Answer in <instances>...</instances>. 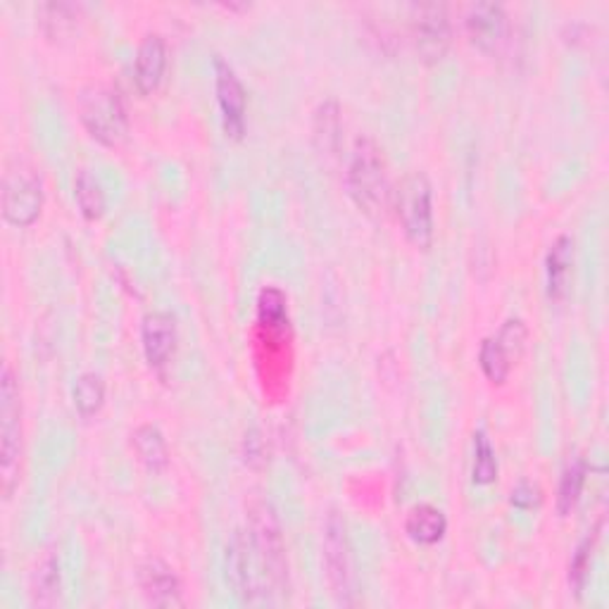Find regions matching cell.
Returning <instances> with one entry per match:
<instances>
[{"label":"cell","instance_id":"cell-4","mask_svg":"<svg viewBox=\"0 0 609 609\" xmlns=\"http://www.w3.org/2000/svg\"><path fill=\"white\" fill-rule=\"evenodd\" d=\"M391 203L398 212L403 232L409 244L429 250L433 244V189L427 174H407L393 191Z\"/></svg>","mask_w":609,"mask_h":609},{"label":"cell","instance_id":"cell-12","mask_svg":"<svg viewBox=\"0 0 609 609\" xmlns=\"http://www.w3.org/2000/svg\"><path fill=\"white\" fill-rule=\"evenodd\" d=\"M138 584L148 605L153 607H181V584L174 569L162 560H146L138 569Z\"/></svg>","mask_w":609,"mask_h":609},{"label":"cell","instance_id":"cell-29","mask_svg":"<svg viewBox=\"0 0 609 609\" xmlns=\"http://www.w3.org/2000/svg\"><path fill=\"white\" fill-rule=\"evenodd\" d=\"M264 458H267V448H264V438L258 429H250L244 438V460L248 466H258L264 464Z\"/></svg>","mask_w":609,"mask_h":609},{"label":"cell","instance_id":"cell-18","mask_svg":"<svg viewBox=\"0 0 609 609\" xmlns=\"http://www.w3.org/2000/svg\"><path fill=\"white\" fill-rule=\"evenodd\" d=\"M405 531L419 545H433L441 541L448 531V519L441 509L433 505H417L409 509L405 519Z\"/></svg>","mask_w":609,"mask_h":609},{"label":"cell","instance_id":"cell-24","mask_svg":"<svg viewBox=\"0 0 609 609\" xmlns=\"http://www.w3.org/2000/svg\"><path fill=\"white\" fill-rule=\"evenodd\" d=\"M474 484L488 486L498 478V458H495V450L488 441V436L484 431L474 433Z\"/></svg>","mask_w":609,"mask_h":609},{"label":"cell","instance_id":"cell-6","mask_svg":"<svg viewBox=\"0 0 609 609\" xmlns=\"http://www.w3.org/2000/svg\"><path fill=\"white\" fill-rule=\"evenodd\" d=\"M322 560L324 574H327L329 588L338 605H356V562H352V548L346 519L338 512H329L324 521L322 535Z\"/></svg>","mask_w":609,"mask_h":609},{"label":"cell","instance_id":"cell-8","mask_svg":"<svg viewBox=\"0 0 609 609\" xmlns=\"http://www.w3.org/2000/svg\"><path fill=\"white\" fill-rule=\"evenodd\" d=\"M529 341V329L521 319H507L498 336L486 338L478 350L481 372L486 374L490 384H503L512 364L523 356V348Z\"/></svg>","mask_w":609,"mask_h":609},{"label":"cell","instance_id":"cell-19","mask_svg":"<svg viewBox=\"0 0 609 609\" xmlns=\"http://www.w3.org/2000/svg\"><path fill=\"white\" fill-rule=\"evenodd\" d=\"M134 448L138 460L144 462L150 472H162L169 464V450L162 431L155 424H144L134 431Z\"/></svg>","mask_w":609,"mask_h":609},{"label":"cell","instance_id":"cell-2","mask_svg":"<svg viewBox=\"0 0 609 609\" xmlns=\"http://www.w3.org/2000/svg\"><path fill=\"white\" fill-rule=\"evenodd\" d=\"M248 533L252 538L255 552H258V560L262 564L272 600L274 605H281L286 600V593H289V562H286V545H283L281 527L272 505L255 503L250 507Z\"/></svg>","mask_w":609,"mask_h":609},{"label":"cell","instance_id":"cell-1","mask_svg":"<svg viewBox=\"0 0 609 609\" xmlns=\"http://www.w3.org/2000/svg\"><path fill=\"white\" fill-rule=\"evenodd\" d=\"M346 189L366 217L384 219L391 207V181H388V167L384 150L376 146L372 138H358L356 148H352L348 172H346Z\"/></svg>","mask_w":609,"mask_h":609},{"label":"cell","instance_id":"cell-25","mask_svg":"<svg viewBox=\"0 0 609 609\" xmlns=\"http://www.w3.org/2000/svg\"><path fill=\"white\" fill-rule=\"evenodd\" d=\"M595 543H598V529H593L584 541L578 543L574 557L569 562V586L574 588L576 595L584 593L586 584H588V574H590V560H593V550Z\"/></svg>","mask_w":609,"mask_h":609},{"label":"cell","instance_id":"cell-26","mask_svg":"<svg viewBox=\"0 0 609 609\" xmlns=\"http://www.w3.org/2000/svg\"><path fill=\"white\" fill-rule=\"evenodd\" d=\"M258 315L260 322L269 324V327H281L286 322V295L283 291L267 286L258 295Z\"/></svg>","mask_w":609,"mask_h":609},{"label":"cell","instance_id":"cell-27","mask_svg":"<svg viewBox=\"0 0 609 609\" xmlns=\"http://www.w3.org/2000/svg\"><path fill=\"white\" fill-rule=\"evenodd\" d=\"M44 12V26L50 36H63L69 30H75V20H77V10L72 5H63V3H53V5H44L41 8Z\"/></svg>","mask_w":609,"mask_h":609},{"label":"cell","instance_id":"cell-9","mask_svg":"<svg viewBox=\"0 0 609 609\" xmlns=\"http://www.w3.org/2000/svg\"><path fill=\"white\" fill-rule=\"evenodd\" d=\"M413 36L417 53L424 63H438L446 58L450 48V18L448 8L441 3L417 5L413 15Z\"/></svg>","mask_w":609,"mask_h":609},{"label":"cell","instance_id":"cell-10","mask_svg":"<svg viewBox=\"0 0 609 609\" xmlns=\"http://www.w3.org/2000/svg\"><path fill=\"white\" fill-rule=\"evenodd\" d=\"M44 207V187L32 172H12L3 183V215L10 224L30 226Z\"/></svg>","mask_w":609,"mask_h":609},{"label":"cell","instance_id":"cell-11","mask_svg":"<svg viewBox=\"0 0 609 609\" xmlns=\"http://www.w3.org/2000/svg\"><path fill=\"white\" fill-rule=\"evenodd\" d=\"M215 89L217 103L222 110L224 132L232 138H244L246 134V91L236 77L234 67L222 58L215 60Z\"/></svg>","mask_w":609,"mask_h":609},{"label":"cell","instance_id":"cell-3","mask_svg":"<svg viewBox=\"0 0 609 609\" xmlns=\"http://www.w3.org/2000/svg\"><path fill=\"white\" fill-rule=\"evenodd\" d=\"M22 405L20 388L12 366L5 362L0 374V481H3L5 500L12 498L20 484V455H22Z\"/></svg>","mask_w":609,"mask_h":609},{"label":"cell","instance_id":"cell-15","mask_svg":"<svg viewBox=\"0 0 609 609\" xmlns=\"http://www.w3.org/2000/svg\"><path fill=\"white\" fill-rule=\"evenodd\" d=\"M167 67V46L160 34H148L136 50V87L140 93H153L160 87Z\"/></svg>","mask_w":609,"mask_h":609},{"label":"cell","instance_id":"cell-22","mask_svg":"<svg viewBox=\"0 0 609 609\" xmlns=\"http://www.w3.org/2000/svg\"><path fill=\"white\" fill-rule=\"evenodd\" d=\"M72 395H75L77 413L83 419L98 415V413H101L103 403H105V384H103V379L98 376L95 372H83L77 379Z\"/></svg>","mask_w":609,"mask_h":609},{"label":"cell","instance_id":"cell-13","mask_svg":"<svg viewBox=\"0 0 609 609\" xmlns=\"http://www.w3.org/2000/svg\"><path fill=\"white\" fill-rule=\"evenodd\" d=\"M140 338H144V352L148 364L153 370H162V366H167L169 358L174 356V348H177L174 317L167 313H150L144 319Z\"/></svg>","mask_w":609,"mask_h":609},{"label":"cell","instance_id":"cell-5","mask_svg":"<svg viewBox=\"0 0 609 609\" xmlns=\"http://www.w3.org/2000/svg\"><path fill=\"white\" fill-rule=\"evenodd\" d=\"M226 580L240 602L252 607L274 605L248 529L234 531L229 545H226Z\"/></svg>","mask_w":609,"mask_h":609},{"label":"cell","instance_id":"cell-28","mask_svg":"<svg viewBox=\"0 0 609 609\" xmlns=\"http://www.w3.org/2000/svg\"><path fill=\"white\" fill-rule=\"evenodd\" d=\"M541 500H543L541 488L531 484V481H519V484L512 488V493H509V503L519 509H533L541 505Z\"/></svg>","mask_w":609,"mask_h":609},{"label":"cell","instance_id":"cell-17","mask_svg":"<svg viewBox=\"0 0 609 609\" xmlns=\"http://www.w3.org/2000/svg\"><path fill=\"white\" fill-rule=\"evenodd\" d=\"M574 264V240L569 236H560L555 244L550 246L545 258V279H548V295L552 301H562L569 289Z\"/></svg>","mask_w":609,"mask_h":609},{"label":"cell","instance_id":"cell-20","mask_svg":"<svg viewBox=\"0 0 609 609\" xmlns=\"http://www.w3.org/2000/svg\"><path fill=\"white\" fill-rule=\"evenodd\" d=\"M315 146L322 155H336L341 140V108L336 101L322 103L315 112Z\"/></svg>","mask_w":609,"mask_h":609},{"label":"cell","instance_id":"cell-21","mask_svg":"<svg viewBox=\"0 0 609 609\" xmlns=\"http://www.w3.org/2000/svg\"><path fill=\"white\" fill-rule=\"evenodd\" d=\"M586 474H588V464L580 455H574L569 464L564 466L560 490H557V512L562 517L569 515L576 507L580 493H584V486H586Z\"/></svg>","mask_w":609,"mask_h":609},{"label":"cell","instance_id":"cell-16","mask_svg":"<svg viewBox=\"0 0 609 609\" xmlns=\"http://www.w3.org/2000/svg\"><path fill=\"white\" fill-rule=\"evenodd\" d=\"M63 578H60V562L55 552H44L36 562L32 578H30V595L36 607H55L60 602Z\"/></svg>","mask_w":609,"mask_h":609},{"label":"cell","instance_id":"cell-14","mask_svg":"<svg viewBox=\"0 0 609 609\" xmlns=\"http://www.w3.org/2000/svg\"><path fill=\"white\" fill-rule=\"evenodd\" d=\"M507 32L505 10L498 3H476L470 15H466V34L472 44L484 53H490L500 46V41Z\"/></svg>","mask_w":609,"mask_h":609},{"label":"cell","instance_id":"cell-23","mask_svg":"<svg viewBox=\"0 0 609 609\" xmlns=\"http://www.w3.org/2000/svg\"><path fill=\"white\" fill-rule=\"evenodd\" d=\"M75 198H77V205L83 217L87 219L103 217V212H105L103 187L98 183V179L91 172H87V169H81L75 179Z\"/></svg>","mask_w":609,"mask_h":609},{"label":"cell","instance_id":"cell-7","mask_svg":"<svg viewBox=\"0 0 609 609\" xmlns=\"http://www.w3.org/2000/svg\"><path fill=\"white\" fill-rule=\"evenodd\" d=\"M79 120L103 146H120L129 134V117L122 98L105 87H89L79 95Z\"/></svg>","mask_w":609,"mask_h":609}]
</instances>
